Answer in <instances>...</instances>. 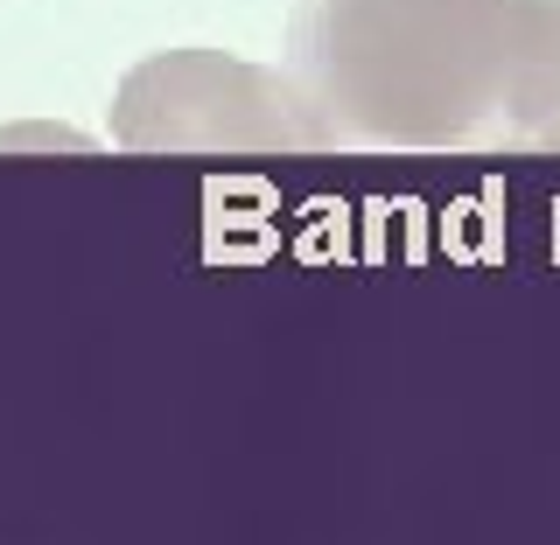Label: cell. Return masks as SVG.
Wrapping results in <instances>:
<instances>
[{
    "label": "cell",
    "instance_id": "1",
    "mask_svg": "<svg viewBox=\"0 0 560 545\" xmlns=\"http://www.w3.org/2000/svg\"><path fill=\"white\" fill-rule=\"evenodd\" d=\"M288 78L337 154H560V0H294Z\"/></svg>",
    "mask_w": 560,
    "mask_h": 545
},
{
    "label": "cell",
    "instance_id": "2",
    "mask_svg": "<svg viewBox=\"0 0 560 545\" xmlns=\"http://www.w3.org/2000/svg\"><path fill=\"white\" fill-rule=\"evenodd\" d=\"M113 140L140 154H210V147H288L329 154V133L288 70H259L218 49H168L127 70L113 105Z\"/></svg>",
    "mask_w": 560,
    "mask_h": 545
}]
</instances>
